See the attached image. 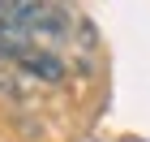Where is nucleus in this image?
I'll return each instance as SVG.
<instances>
[{"label": "nucleus", "mask_w": 150, "mask_h": 142, "mask_svg": "<svg viewBox=\"0 0 150 142\" xmlns=\"http://www.w3.org/2000/svg\"><path fill=\"white\" fill-rule=\"evenodd\" d=\"M26 73H35V78H43V82H60L64 78V65H60V56H52L47 47H30L22 60H17Z\"/></svg>", "instance_id": "1"}]
</instances>
